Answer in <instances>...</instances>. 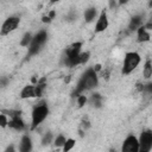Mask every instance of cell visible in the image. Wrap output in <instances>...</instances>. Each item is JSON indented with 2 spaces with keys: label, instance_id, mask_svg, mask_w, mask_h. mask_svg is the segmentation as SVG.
I'll return each mask as SVG.
<instances>
[{
  "label": "cell",
  "instance_id": "1",
  "mask_svg": "<svg viewBox=\"0 0 152 152\" xmlns=\"http://www.w3.org/2000/svg\"><path fill=\"white\" fill-rule=\"evenodd\" d=\"M99 84V76L97 72L93 69V68H88L80 77V80L76 83V88L72 93L74 96H78L82 95L84 91L87 90H91L94 88H96Z\"/></svg>",
  "mask_w": 152,
  "mask_h": 152
},
{
  "label": "cell",
  "instance_id": "2",
  "mask_svg": "<svg viewBox=\"0 0 152 152\" xmlns=\"http://www.w3.org/2000/svg\"><path fill=\"white\" fill-rule=\"evenodd\" d=\"M46 42H48V31L46 30H40L36 34H33L32 40H31L30 45L27 46V57L30 58V57L38 55L43 50Z\"/></svg>",
  "mask_w": 152,
  "mask_h": 152
},
{
  "label": "cell",
  "instance_id": "3",
  "mask_svg": "<svg viewBox=\"0 0 152 152\" xmlns=\"http://www.w3.org/2000/svg\"><path fill=\"white\" fill-rule=\"evenodd\" d=\"M82 45H83L82 42H76V43H72L69 48H66L65 53L63 56V61L66 66L72 68V66L80 65V53L82 52L81 51Z\"/></svg>",
  "mask_w": 152,
  "mask_h": 152
},
{
  "label": "cell",
  "instance_id": "4",
  "mask_svg": "<svg viewBox=\"0 0 152 152\" xmlns=\"http://www.w3.org/2000/svg\"><path fill=\"white\" fill-rule=\"evenodd\" d=\"M49 113H50V109L45 102H40L36 104L31 114V129H36L48 118Z\"/></svg>",
  "mask_w": 152,
  "mask_h": 152
},
{
  "label": "cell",
  "instance_id": "5",
  "mask_svg": "<svg viewBox=\"0 0 152 152\" xmlns=\"http://www.w3.org/2000/svg\"><path fill=\"white\" fill-rule=\"evenodd\" d=\"M141 62V57L137 51H129L125 53L124 57V63H122V69L121 72L122 75H129L131 72H133L138 65Z\"/></svg>",
  "mask_w": 152,
  "mask_h": 152
},
{
  "label": "cell",
  "instance_id": "6",
  "mask_svg": "<svg viewBox=\"0 0 152 152\" xmlns=\"http://www.w3.org/2000/svg\"><path fill=\"white\" fill-rule=\"evenodd\" d=\"M2 113L6 114L7 116H10L7 127H10V128H12L14 131H18V132H21V131H24L26 128V125H25L24 120L21 119V112L20 110L8 109V110H4Z\"/></svg>",
  "mask_w": 152,
  "mask_h": 152
},
{
  "label": "cell",
  "instance_id": "7",
  "mask_svg": "<svg viewBox=\"0 0 152 152\" xmlns=\"http://www.w3.org/2000/svg\"><path fill=\"white\" fill-rule=\"evenodd\" d=\"M20 24V17L18 15H10L8 18L5 19L0 27V36H7L12 33L13 31L17 30V27Z\"/></svg>",
  "mask_w": 152,
  "mask_h": 152
},
{
  "label": "cell",
  "instance_id": "8",
  "mask_svg": "<svg viewBox=\"0 0 152 152\" xmlns=\"http://www.w3.org/2000/svg\"><path fill=\"white\" fill-rule=\"evenodd\" d=\"M138 152H151L152 148V131L144 129L138 138Z\"/></svg>",
  "mask_w": 152,
  "mask_h": 152
},
{
  "label": "cell",
  "instance_id": "9",
  "mask_svg": "<svg viewBox=\"0 0 152 152\" xmlns=\"http://www.w3.org/2000/svg\"><path fill=\"white\" fill-rule=\"evenodd\" d=\"M138 148H139L138 138L134 134L127 135L121 145V152H138Z\"/></svg>",
  "mask_w": 152,
  "mask_h": 152
},
{
  "label": "cell",
  "instance_id": "10",
  "mask_svg": "<svg viewBox=\"0 0 152 152\" xmlns=\"http://www.w3.org/2000/svg\"><path fill=\"white\" fill-rule=\"evenodd\" d=\"M109 26V20H108V15H107V12L104 10H102L100 12V14L97 15V19H96V23H95V33H101L103 31H106Z\"/></svg>",
  "mask_w": 152,
  "mask_h": 152
},
{
  "label": "cell",
  "instance_id": "11",
  "mask_svg": "<svg viewBox=\"0 0 152 152\" xmlns=\"http://www.w3.org/2000/svg\"><path fill=\"white\" fill-rule=\"evenodd\" d=\"M32 148H33V142L31 137L28 134H24L19 141V146H18L19 152H32Z\"/></svg>",
  "mask_w": 152,
  "mask_h": 152
},
{
  "label": "cell",
  "instance_id": "12",
  "mask_svg": "<svg viewBox=\"0 0 152 152\" xmlns=\"http://www.w3.org/2000/svg\"><path fill=\"white\" fill-rule=\"evenodd\" d=\"M20 97L24 99V100H27V99H34L37 97L36 96V87L33 84H26L23 87V89L20 90Z\"/></svg>",
  "mask_w": 152,
  "mask_h": 152
},
{
  "label": "cell",
  "instance_id": "13",
  "mask_svg": "<svg viewBox=\"0 0 152 152\" xmlns=\"http://www.w3.org/2000/svg\"><path fill=\"white\" fill-rule=\"evenodd\" d=\"M150 39H151L150 32L145 28L144 25H141L137 30V40H138V43H145V42H148Z\"/></svg>",
  "mask_w": 152,
  "mask_h": 152
},
{
  "label": "cell",
  "instance_id": "14",
  "mask_svg": "<svg viewBox=\"0 0 152 152\" xmlns=\"http://www.w3.org/2000/svg\"><path fill=\"white\" fill-rule=\"evenodd\" d=\"M142 20H144V17L141 14H137V15H133L129 20V24H128V28L129 31H135L138 30L141 25H142Z\"/></svg>",
  "mask_w": 152,
  "mask_h": 152
},
{
  "label": "cell",
  "instance_id": "15",
  "mask_svg": "<svg viewBox=\"0 0 152 152\" xmlns=\"http://www.w3.org/2000/svg\"><path fill=\"white\" fill-rule=\"evenodd\" d=\"M83 17H84V20L87 23H91L96 17H97V10L96 7H89L84 11L83 13Z\"/></svg>",
  "mask_w": 152,
  "mask_h": 152
},
{
  "label": "cell",
  "instance_id": "16",
  "mask_svg": "<svg viewBox=\"0 0 152 152\" xmlns=\"http://www.w3.org/2000/svg\"><path fill=\"white\" fill-rule=\"evenodd\" d=\"M142 76L146 80L151 78V76H152V62H151V59H147L145 62V65H144V69H142Z\"/></svg>",
  "mask_w": 152,
  "mask_h": 152
},
{
  "label": "cell",
  "instance_id": "17",
  "mask_svg": "<svg viewBox=\"0 0 152 152\" xmlns=\"http://www.w3.org/2000/svg\"><path fill=\"white\" fill-rule=\"evenodd\" d=\"M76 145V140L72 138H66L63 147H62V152H70Z\"/></svg>",
  "mask_w": 152,
  "mask_h": 152
},
{
  "label": "cell",
  "instance_id": "18",
  "mask_svg": "<svg viewBox=\"0 0 152 152\" xmlns=\"http://www.w3.org/2000/svg\"><path fill=\"white\" fill-rule=\"evenodd\" d=\"M90 102L94 107L96 108H100L102 106V96L99 94V93H95V94H91L90 96Z\"/></svg>",
  "mask_w": 152,
  "mask_h": 152
},
{
  "label": "cell",
  "instance_id": "19",
  "mask_svg": "<svg viewBox=\"0 0 152 152\" xmlns=\"http://www.w3.org/2000/svg\"><path fill=\"white\" fill-rule=\"evenodd\" d=\"M32 37H33V34H32L31 32H25L24 36H23V38L20 39V46L27 48V46L30 45L31 40H32Z\"/></svg>",
  "mask_w": 152,
  "mask_h": 152
},
{
  "label": "cell",
  "instance_id": "20",
  "mask_svg": "<svg viewBox=\"0 0 152 152\" xmlns=\"http://www.w3.org/2000/svg\"><path fill=\"white\" fill-rule=\"evenodd\" d=\"M65 140H66V138H65L63 134H58V135L55 137V139H53L52 142H53V145H55L56 147H63Z\"/></svg>",
  "mask_w": 152,
  "mask_h": 152
},
{
  "label": "cell",
  "instance_id": "21",
  "mask_svg": "<svg viewBox=\"0 0 152 152\" xmlns=\"http://www.w3.org/2000/svg\"><path fill=\"white\" fill-rule=\"evenodd\" d=\"M52 141H53V135H52L51 132H48V133L44 134V137L42 138V145H43V146H48V145H50Z\"/></svg>",
  "mask_w": 152,
  "mask_h": 152
},
{
  "label": "cell",
  "instance_id": "22",
  "mask_svg": "<svg viewBox=\"0 0 152 152\" xmlns=\"http://www.w3.org/2000/svg\"><path fill=\"white\" fill-rule=\"evenodd\" d=\"M90 58V52L86 51V52H81L80 53V65L81 64H86Z\"/></svg>",
  "mask_w": 152,
  "mask_h": 152
},
{
  "label": "cell",
  "instance_id": "23",
  "mask_svg": "<svg viewBox=\"0 0 152 152\" xmlns=\"http://www.w3.org/2000/svg\"><path fill=\"white\" fill-rule=\"evenodd\" d=\"M7 125H8V116L4 113H0V127L6 128Z\"/></svg>",
  "mask_w": 152,
  "mask_h": 152
},
{
  "label": "cell",
  "instance_id": "24",
  "mask_svg": "<svg viewBox=\"0 0 152 152\" xmlns=\"http://www.w3.org/2000/svg\"><path fill=\"white\" fill-rule=\"evenodd\" d=\"M76 101H77L78 107H83V106L88 102V99H87V96H86V95H78V96L76 97Z\"/></svg>",
  "mask_w": 152,
  "mask_h": 152
},
{
  "label": "cell",
  "instance_id": "25",
  "mask_svg": "<svg viewBox=\"0 0 152 152\" xmlns=\"http://www.w3.org/2000/svg\"><path fill=\"white\" fill-rule=\"evenodd\" d=\"M8 84V77L7 76H1L0 77V87H6Z\"/></svg>",
  "mask_w": 152,
  "mask_h": 152
},
{
  "label": "cell",
  "instance_id": "26",
  "mask_svg": "<svg viewBox=\"0 0 152 152\" xmlns=\"http://www.w3.org/2000/svg\"><path fill=\"white\" fill-rule=\"evenodd\" d=\"M4 152H17L14 144H10V145H8V146L5 148V151H4Z\"/></svg>",
  "mask_w": 152,
  "mask_h": 152
},
{
  "label": "cell",
  "instance_id": "27",
  "mask_svg": "<svg viewBox=\"0 0 152 152\" xmlns=\"http://www.w3.org/2000/svg\"><path fill=\"white\" fill-rule=\"evenodd\" d=\"M55 15H56V11H53V10H52V11H50V12L48 13V17H49L51 20L55 18Z\"/></svg>",
  "mask_w": 152,
  "mask_h": 152
},
{
  "label": "cell",
  "instance_id": "28",
  "mask_svg": "<svg viewBox=\"0 0 152 152\" xmlns=\"http://www.w3.org/2000/svg\"><path fill=\"white\" fill-rule=\"evenodd\" d=\"M42 20H43V23H51V19H50L48 15H44V17L42 18Z\"/></svg>",
  "mask_w": 152,
  "mask_h": 152
},
{
  "label": "cell",
  "instance_id": "29",
  "mask_svg": "<svg viewBox=\"0 0 152 152\" xmlns=\"http://www.w3.org/2000/svg\"><path fill=\"white\" fill-rule=\"evenodd\" d=\"M93 69H94V70H95V71L97 72V71H100V70L102 69V66H101V64H96V65H95V66H94Z\"/></svg>",
  "mask_w": 152,
  "mask_h": 152
},
{
  "label": "cell",
  "instance_id": "30",
  "mask_svg": "<svg viewBox=\"0 0 152 152\" xmlns=\"http://www.w3.org/2000/svg\"><path fill=\"white\" fill-rule=\"evenodd\" d=\"M109 152H118V151H116V148L112 147V148H109Z\"/></svg>",
  "mask_w": 152,
  "mask_h": 152
}]
</instances>
